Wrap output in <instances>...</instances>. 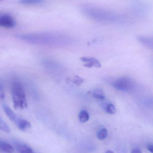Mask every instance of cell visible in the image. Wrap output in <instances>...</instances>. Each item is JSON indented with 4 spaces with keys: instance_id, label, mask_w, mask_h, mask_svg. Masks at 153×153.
I'll return each instance as SVG.
<instances>
[{
    "instance_id": "cell-1",
    "label": "cell",
    "mask_w": 153,
    "mask_h": 153,
    "mask_svg": "<svg viewBox=\"0 0 153 153\" xmlns=\"http://www.w3.org/2000/svg\"><path fill=\"white\" fill-rule=\"evenodd\" d=\"M16 37L17 39L33 45L64 46L70 45L72 43L71 37L59 33L18 34L16 36Z\"/></svg>"
},
{
    "instance_id": "cell-2",
    "label": "cell",
    "mask_w": 153,
    "mask_h": 153,
    "mask_svg": "<svg viewBox=\"0 0 153 153\" xmlns=\"http://www.w3.org/2000/svg\"><path fill=\"white\" fill-rule=\"evenodd\" d=\"M83 11L93 19L102 22L114 23L120 21L122 19L118 14L110 10L89 6L84 7Z\"/></svg>"
},
{
    "instance_id": "cell-3",
    "label": "cell",
    "mask_w": 153,
    "mask_h": 153,
    "mask_svg": "<svg viewBox=\"0 0 153 153\" xmlns=\"http://www.w3.org/2000/svg\"><path fill=\"white\" fill-rule=\"evenodd\" d=\"M11 93L15 109L23 110L27 107L25 92L23 85L20 81L15 79L12 81L11 85Z\"/></svg>"
},
{
    "instance_id": "cell-4",
    "label": "cell",
    "mask_w": 153,
    "mask_h": 153,
    "mask_svg": "<svg viewBox=\"0 0 153 153\" xmlns=\"http://www.w3.org/2000/svg\"><path fill=\"white\" fill-rule=\"evenodd\" d=\"M111 85L116 89L124 92L131 91L136 87L135 82L128 77H122L114 80Z\"/></svg>"
},
{
    "instance_id": "cell-5",
    "label": "cell",
    "mask_w": 153,
    "mask_h": 153,
    "mask_svg": "<svg viewBox=\"0 0 153 153\" xmlns=\"http://www.w3.org/2000/svg\"><path fill=\"white\" fill-rule=\"evenodd\" d=\"M16 20L8 14L0 15V27L3 28L12 29L16 26Z\"/></svg>"
},
{
    "instance_id": "cell-6",
    "label": "cell",
    "mask_w": 153,
    "mask_h": 153,
    "mask_svg": "<svg viewBox=\"0 0 153 153\" xmlns=\"http://www.w3.org/2000/svg\"><path fill=\"white\" fill-rule=\"evenodd\" d=\"M82 62H85L84 66L87 68H91L94 67L99 68L101 67L100 62L94 58L92 57H84L80 59Z\"/></svg>"
},
{
    "instance_id": "cell-7",
    "label": "cell",
    "mask_w": 153,
    "mask_h": 153,
    "mask_svg": "<svg viewBox=\"0 0 153 153\" xmlns=\"http://www.w3.org/2000/svg\"><path fill=\"white\" fill-rule=\"evenodd\" d=\"M15 122L18 128L22 131H27L29 130L32 127L30 122L25 119L17 118Z\"/></svg>"
},
{
    "instance_id": "cell-8",
    "label": "cell",
    "mask_w": 153,
    "mask_h": 153,
    "mask_svg": "<svg viewBox=\"0 0 153 153\" xmlns=\"http://www.w3.org/2000/svg\"><path fill=\"white\" fill-rule=\"evenodd\" d=\"M16 146L18 151L20 153H35L33 150L25 143L18 142L16 143Z\"/></svg>"
},
{
    "instance_id": "cell-9",
    "label": "cell",
    "mask_w": 153,
    "mask_h": 153,
    "mask_svg": "<svg viewBox=\"0 0 153 153\" xmlns=\"http://www.w3.org/2000/svg\"><path fill=\"white\" fill-rule=\"evenodd\" d=\"M137 40L141 44L149 49H153V39L152 37L146 36H139Z\"/></svg>"
},
{
    "instance_id": "cell-10",
    "label": "cell",
    "mask_w": 153,
    "mask_h": 153,
    "mask_svg": "<svg viewBox=\"0 0 153 153\" xmlns=\"http://www.w3.org/2000/svg\"><path fill=\"white\" fill-rule=\"evenodd\" d=\"M2 108L6 115L9 118L10 120L12 121L15 122L17 117L14 112L10 109V107L6 104H3Z\"/></svg>"
},
{
    "instance_id": "cell-11",
    "label": "cell",
    "mask_w": 153,
    "mask_h": 153,
    "mask_svg": "<svg viewBox=\"0 0 153 153\" xmlns=\"http://www.w3.org/2000/svg\"><path fill=\"white\" fill-rule=\"evenodd\" d=\"M0 150L5 153H13L14 152V148L9 143L0 140Z\"/></svg>"
},
{
    "instance_id": "cell-12",
    "label": "cell",
    "mask_w": 153,
    "mask_h": 153,
    "mask_svg": "<svg viewBox=\"0 0 153 153\" xmlns=\"http://www.w3.org/2000/svg\"><path fill=\"white\" fill-rule=\"evenodd\" d=\"M44 65L49 69L57 70L61 68V66L57 62L53 61L46 60L44 61Z\"/></svg>"
},
{
    "instance_id": "cell-13",
    "label": "cell",
    "mask_w": 153,
    "mask_h": 153,
    "mask_svg": "<svg viewBox=\"0 0 153 153\" xmlns=\"http://www.w3.org/2000/svg\"><path fill=\"white\" fill-rule=\"evenodd\" d=\"M93 96L94 98L99 100H104L105 98L104 93L100 88L94 89L93 92Z\"/></svg>"
},
{
    "instance_id": "cell-14",
    "label": "cell",
    "mask_w": 153,
    "mask_h": 153,
    "mask_svg": "<svg viewBox=\"0 0 153 153\" xmlns=\"http://www.w3.org/2000/svg\"><path fill=\"white\" fill-rule=\"evenodd\" d=\"M79 118L80 122L82 123H85L89 120V114L87 111L83 110L79 112Z\"/></svg>"
},
{
    "instance_id": "cell-15",
    "label": "cell",
    "mask_w": 153,
    "mask_h": 153,
    "mask_svg": "<svg viewBox=\"0 0 153 153\" xmlns=\"http://www.w3.org/2000/svg\"><path fill=\"white\" fill-rule=\"evenodd\" d=\"M19 2L23 4L26 5H39L45 2L42 0H21Z\"/></svg>"
},
{
    "instance_id": "cell-16",
    "label": "cell",
    "mask_w": 153,
    "mask_h": 153,
    "mask_svg": "<svg viewBox=\"0 0 153 153\" xmlns=\"http://www.w3.org/2000/svg\"><path fill=\"white\" fill-rule=\"evenodd\" d=\"M0 130L6 132H10V129L8 125L1 118H0Z\"/></svg>"
},
{
    "instance_id": "cell-17",
    "label": "cell",
    "mask_w": 153,
    "mask_h": 153,
    "mask_svg": "<svg viewBox=\"0 0 153 153\" xmlns=\"http://www.w3.org/2000/svg\"><path fill=\"white\" fill-rule=\"evenodd\" d=\"M107 134H108V133H107V129L105 128H103L101 129L97 133V138L100 140H102L107 137Z\"/></svg>"
},
{
    "instance_id": "cell-18",
    "label": "cell",
    "mask_w": 153,
    "mask_h": 153,
    "mask_svg": "<svg viewBox=\"0 0 153 153\" xmlns=\"http://www.w3.org/2000/svg\"><path fill=\"white\" fill-rule=\"evenodd\" d=\"M105 111L106 112L109 114H115L116 112V108L115 106L112 104H109L106 106L105 108Z\"/></svg>"
},
{
    "instance_id": "cell-19",
    "label": "cell",
    "mask_w": 153,
    "mask_h": 153,
    "mask_svg": "<svg viewBox=\"0 0 153 153\" xmlns=\"http://www.w3.org/2000/svg\"><path fill=\"white\" fill-rule=\"evenodd\" d=\"M84 79L80 77L79 76H76L74 77V79H73V84H75L76 85L79 86L84 82Z\"/></svg>"
},
{
    "instance_id": "cell-20",
    "label": "cell",
    "mask_w": 153,
    "mask_h": 153,
    "mask_svg": "<svg viewBox=\"0 0 153 153\" xmlns=\"http://www.w3.org/2000/svg\"><path fill=\"white\" fill-rule=\"evenodd\" d=\"M4 98H5V94H4L3 81L1 79H0V100H3Z\"/></svg>"
},
{
    "instance_id": "cell-21",
    "label": "cell",
    "mask_w": 153,
    "mask_h": 153,
    "mask_svg": "<svg viewBox=\"0 0 153 153\" xmlns=\"http://www.w3.org/2000/svg\"><path fill=\"white\" fill-rule=\"evenodd\" d=\"M131 153H142V152L140 149L136 148L132 149V151H131Z\"/></svg>"
},
{
    "instance_id": "cell-22",
    "label": "cell",
    "mask_w": 153,
    "mask_h": 153,
    "mask_svg": "<svg viewBox=\"0 0 153 153\" xmlns=\"http://www.w3.org/2000/svg\"><path fill=\"white\" fill-rule=\"evenodd\" d=\"M148 150L151 152V153H153V145L152 144H149L147 145V146Z\"/></svg>"
},
{
    "instance_id": "cell-23",
    "label": "cell",
    "mask_w": 153,
    "mask_h": 153,
    "mask_svg": "<svg viewBox=\"0 0 153 153\" xmlns=\"http://www.w3.org/2000/svg\"><path fill=\"white\" fill-rule=\"evenodd\" d=\"M105 153H114V152H113V151H111V150H107V151L105 152Z\"/></svg>"
}]
</instances>
